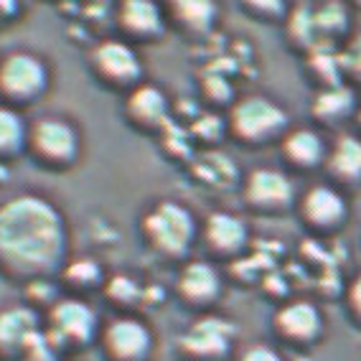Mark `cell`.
I'll return each mask as SVG.
<instances>
[{
  "instance_id": "3",
  "label": "cell",
  "mask_w": 361,
  "mask_h": 361,
  "mask_svg": "<svg viewBox=\"0 0 361 361\" xmlns=\"http://www.w3.org/2000/svg\"><path fill=\"white\" fill-rule=\"evenodd\" d=\"M234 128L245 137H262L285 125V112L264 97H247L234 107Z\"/></svg>"
},
{
  "instance_id": "24",
  "label": "cell",
  "mask_w": 361,
  "mask_h": 361,
  "mask_svg": "<svg viewBox=\"0 0 361 361\" xmlns=\"http://www.w3.org/2000/svg\"><path fill=\"white\" fill-rule=\"evenodd\" d=\"M313 20H316V26L334 31V28L343 26V20H346V11H343L341 6H336V3H329V6H323L318 13H313Z\"/></svg>"
},
{
  "instance_id": "2",
  "label": "cell",
  "mask_w": 361,
  "mask_h": 361,
  "mask_svg": "<svg viewBox=\"0 0 361 361\" xmlns=\"http://www.w3.org/2000/svg\"><path fill=\"white\" fill-rule=\"evenodd\" d=\"M145 229L161 250L180 252L194 234V219L183 207H178L173 201H163L148 214Z\"/></svg>"
},
{
  "instance_id": "21",
  "label": "cell",
  "mask_w": 361,
  "mask_h": 361,
  "mask_svg": "<svg viewBox=\"0 0 361 361\" xmlns=\"http://www.w3.org/2000/svg\"><path fill=\"white\" fill-rule=\"evenodd\" d=\"M348 107H351V94H348V90H343V87H334V90L323 92L316 102V112L326 117L343 115Z\"/></svg>"
},
{
  "instance_id": "12",
  "label": "cell",
  "mask_w": 361,
  "mask_h": 361,
  "mask_svg": "<svg viewBox=\"0 0 361 361\" xmlns=\"http://www.w3.org/2000/svg\"><path fill=\"white\" fill-rule=\"evenodd\" d=\"M303 209L310 221H316V224H334L343 214V199L336 194L334 188L318 186L313 191H308Z\"/></svg>"
},
{
  "instance_id": "6",
  "label": "cell",
  "mask_w": 361,
  "mask_h": 361,
  "mask_svg": "<svg viewBox=\"0 0 361 361\" xmlns=\"http://www.w3.org/2000/svg\"><path fill=\"white\" fill-rule=\"evenodd\" d=\"M51 321L59 334L69 336L74 341L90 338L92 329H94V313L82 300H64V303H59L51 313Z\"/></svg>"
},
{
  "instance_id": "18",
  "label": "cell",
  "mask_w": 361,
  "mask_h": 361,
  "mask_svg": "<svg viewBox=\"0 0 361 361\" xmlns=\"http://www.w3.org/2000/svg\"><path fill=\"white\" fill-rule=\"evenodd\" d=\"M285 150H288V155H290L293 161L313 163L321 158L323 145H321V137H318L316 133H310V130H298V133H293V135L285 140Z\"/></svg>"
},
{
  "instance_id": "17",
  "label": "cell",
  "mask_w": 361,
  "mask_h": 361,
  "mask_svg": "<svg viewBox=\"0 0 361 361\" xmlns=\"http://www.w3.org/2000/svg\"><path fill=\"white\" fill-rule=\"evenodd\" d=\"M130 110L137 120H145V123H155L166 115V97L155 87H142L133 94L130 99Z\"/></svg>"
},
{
  "instance_id": "5",
  "label": "cell",
  "mask_w": 361,
  "mask_h": 361,
  "mask_svg": "<svg viewBox=\"0 0 361 361\" xmlns=\"http://www.w3.org/2000/svg\"><path fill=\"white\" fill-rule=\"evenodd\" d=\"M234 329L229 326L226 321L221 318H201L191 326L180 343L183 348H188L191 354H204V356H212V354H221L226 346H229V338H232Z\"/></svg>"
},
{
  "instance_id": "14",
  "label": "cell",
  "mask_w": 361,
  "mask_h": 361,
  "mask_svg": "<svg viewBox=\"0 0 361 361\" xmlns=\"http://www.w3.org/2000/svg\"><path fill=\"white\" fill-rule=\"evenodd\" d=\"M33 326L36 316L28 308H11L0 313V343H26Z\"/></svg>"
},
{
  "instance_id": "22",
  "label": "cell",
  "mask_w": 361,
  "mask_h": 361,
  "mask_svg": "<svg viewBox=\"0 0 361 361\" xmlns=\"http://www.w3.org/2000/svg\"><path fill=\"white\" fill-rule=\"evenodd\" d=\"M23 137V120L13 110L0 107V148H16Z\"/></svg>"
},
{
  "instance_id": "26",
  "label": "cell",
  "mask_w": 361,
  "mask_h": 361,
  "mask_svg": "<svg viewBox=\"0 0 361 361\" xmlns=\"http://www.w3.org/2000/svg\"><path fill=\"white\" fill-rule=\"evenodd\" d=\"M242 361H280V356L267 346H255L247 351Z\"/></svg>"
},
{
  "instance_id": "15",
  "label": "cell",
  "mask_w": 361,
  "mask_h": 361,
  "mask_svg": "<svg viewBox=\"0 0 361 361\" xmlns=\"http://www.w3.org/2000/svg\"><path fill=\"white\" fill-rule=\"evenodd\" d=\"M180 288L191 298H209L219 288V278H216V272H214L212 264L194 262V264H188L186 272L180 275Z\"/></svg>"
},
{
  "instance_id": "10",
  "label": "cell",
  "mask_w": 361,
  "mask_h": 361,
  "mask_svg": "<svg viewBox=\"0 0 361 361\" xmlns=\"http://www.w3.org/2000/svg\"><path fill=\"white\" fill-rule=\"evenodd\" d=\"M94 59H97L99 69L115 79H130L140 71L135 51H133L130 46L120 44V41H107V44H102L97 49V54H94Z\"/></svg>"
},
{
  "instance_id": "20",
  "label": "cell",
  "mask_w": 361,
  "mask_h": 361,
  "mask_svg": "<svg viewBox=\"0 0 361 361\" xmlns=\"http://www.w3.org/2000/svg\"><path fill=\"white\" fill-rule=\"evenodd\" d=\"M196 173L201 176V178H207L209 183H216V186H224V183H229V180L234 178V166L229 158H224V155H216V153H209L204 155L199 161V166H196Z\"/></svg>"
},
{
  "instance_id": "11",
  "label": "cell",
  "mask_w": 361,
  "mask_h": 361,
  "mask_svg": "<svg viewBox=\"0 0 361 361\" xmlns=\"http://www.w3.org/2000/svg\"><path fill=\"white\" fill-rule=\"evenodd\" d=\"M278 323L288 336L308 338L321 329V316L310 303H290L280 310Z\"/></svg>"
},
{
  "instance_id": "19",
  "label": "cell",
  "mask_w": 361,
  "mask_h": 361,
  "mask_svg": "<svg viewBox=\"0 0 361 361\" xmlns=\"http://www.w3.org/2000/svg\"><path fill=\"white\" fill-rule=\"evenodd\" d=\"M123 20L133 31H155L161 23L158 8L153 3H142V0H130L123 8Z\"/></svg>"
},
{
  "instance_id": "9",
  "label": "cell",
  "mask_w": 361,
  "mask_h": 361,
  "mask_svg": "<svg viewBox=\"0 0 361 361\" xmlns=\"http://www.w3.org/2000/svg\"><path fill=\"white\" fill-rule=\"evenodd\" d=\"M293 186L280 171H257L250 178V199L264 204V207H278L290 201Z\"/></svg>"
},
{
  "instance_id": "1",
  "label": "cell",
  "mask_w": 361,
  "mask_h": 361,
  "mask_svg": "<svg viewBox=\"0 0 361 361\" xmlns=\"http://www.w3.org/2000/svg\"><path fill=\"white\" fill-rule=\"evenodd\" d=\"M64 229L56 209L36 196H20L0 207V257L16 267H46L59 257Z\"/></svg>"
},
{
  "instance_id": "23",
  "label": "cell",
  "mask_w": 361,
  "mask_h": 361,
  "mask_svg": "<svg viewBox=\"0 0 361 361\" xmlns=\"http://www.w3.org/2000/svg\"><path fill=\"white\" fill-rule=\"evenodd\" d=\"M178 16L186 23H191V26H207L209 20H212L214 16V6L212 3H201V0H194V3H180L178 6Z\"/></svg>"
},
{
  "instance_id": "8",
  "label": "cell",
  "mask_w": 361,
  "mask_h": 361,
  "mask_svg": "<svg viewBox=\"0 0 361 361\" xmlns=\"http://www.w3.org/2000/svg\"><path fill=\"white\" fill-rule=\"evenodd\" d=\"M107 343H110V348L117 356L135 359V356H140L142 351L148 348L150 336L142 323L123 318V321H115L110 326V331H107Z\"/></svg>"
},
{
  "instance_id": "28",
  "label": "cell",
  "mask_w": 361,
  "mask_h": 361,
  "mask_svg": "<svg viewBox=\"0 0 361 361\" xmlns=\"http://www.w3.org/2000/svg\"><path fill=\"white\" fill-rule=\"evenodd\" d=\"M351 303L356 305V310L361 313V278L354 283V288H351Z\"/></svg>"
},
{
  "instance_id": "27",
  "label": "cell",
  "mask_w": 361,
  "mask_h": 361,
  "mask_svg": "<svg viewBox=\"0 0 361 361\" xmlns=\"http://www.w3.org/2000/svg\"><path fill=\"white\" fill-rule=\"evenodd\" d=\"M343 61H346L348 66H354L356 71H361V36L351 44V49H348V54L343 56Z\"/></svg>"
},
{
  "instance_id": "13",
  "label": "cell",
  "mask_w": 361,
  "mask_h": 361,
  "mask_svg": "<svg viewBox=\"0 0 361 361\" xmlns=\"http://www.w3.org/2000/svg\"><path fill=\"white\" fill-rule=\"evenodd\" d=\"M207 232L209 242L216 245L219 250H237L247 237L242 219H237L232 214H214L212 219H209Z\"/></svg>"
},
{
  "instance_id": "25",
  "label": "cell",
  "mask_w": 361,
  "mask_h": 361,
  "mask_svg": "<svg viewBox=\"0 0 361 361\" xmlns=\"http://www.w3.org/2000/svg\"><path fill=\"white\" fill-rule=\"evenodd\" d=\"M69 275L74 280H92V278H97V267L92 262H77V264H71Z\"/></svg>"
},
{
  "instance_id": "16",
  "label": "cell",
  "mask_w": 361,
  "mask_h": 361,
  "mask_svg": "<svg viewBox=\"0 0 361 361\" xmlns=\"http://www.w3.org/2000/svg\"><path fill=\"white\" fill-rule=\"evenodd\" d=\"M331 166L336 173L346 176V178H356L361 176V140L351 135H343L336 142L334 155H331Z\"/></svg>"
},
{
  "instance_id": "4",
  "label": "cell",
  "mask_w": 361,
  "mask_h": 361,
  "mask_svg": "<svg viewBox=\"0 0 361 361\" xmlns=\"http://www.w3.org/2000/svg\"><path fill=\"white\" fill-rule=\"evenodd\" d=\"M46 82V69L39 59L28 54H13L6 59V64L0 69V84L11 94H33L39 92Z\"/></svg>"
},
{
  "instance_id": "7",
  "label": "cell",
  "mask_w": 361,
  "mask_h": 361,
  "mask_svg": "<svg viewBox=\"0 0 361 361\" xmlns=\"http://www.w3.org/2000/svg\"><path fill=\"white\" fill-rule=\"evenodd\" d=\"M33 142L39 145V150H44L46 155L54 158H69L77 148V135L61 120H41L33 128Z\"/></svg>"
}]
</instances>
